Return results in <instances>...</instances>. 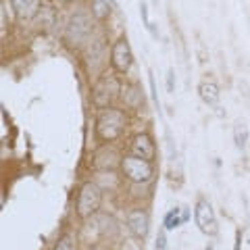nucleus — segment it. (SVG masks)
Here are the masks:
<instances>
[{"mask_svg":"<svg viewBox=\"0 0 250 250\" xmlns=\"http://www.w3.org/2000/svg\"><path fill=\"white\" fill-rule=\"evenodd\" d=\"M129 150H131V154L142 156V159H146V161H154L156 159V144H154V140L148 136V134L134 136Z\"/></svg>","mask_w":250,"mask_h":250,"instance_id":"obj_10","label":"nucleus"},{"mask_svg":"<svg viewBox=\"0 0 250 250\" xmlns=\"http://www.w3.org/2000/svg\"><path fill=\"white\" fill-rule=\"evenodd\" d=\"M108 61H111V57H108V48L103 38L90 40L88 48H85V67H88V71L94 77H100L104 73V67L108 65Z\"/></svg>","mask_w":250,"mask_h":250,"instance_id":"obj_6","label":"nucleus"},{"mask_svg":"<svg viewBox=\"0 0 250 250\" xmlns=\"http://www.w3.org/2000/svg\"><path fill=\"white\" fill-rule=\"evenodd\" d=\"M198 96L205 104L215 108V106H219V100H221V92H219V85L215 82L205 80V82L198 83Z\"/></svg>","mask_w":250,"mask_h":250,"instance_id":"obj_11","label":"nucleus"},{"mask_svg":"<svg viewBox=\"0 0 250 250\" xmlns=\"http://www.w3.org/2000/svg\"><path fill=\"white\" fill-rule=\"evenodd\" d=\"M154 250H167V229H165V228H161L159 233H156Z\"/></svg>","mask_w":250,"mask_h":250,"instance_id":"obj_19","label":"nucleus"},{"mask_svg":"<svg viewBox=\"0 0 250 250\" xmlns=\"http://www.w3.org/2000/svg\"><path fill=\"white\" fill-rule=\"evenodd\" d=\"M188 219H190V213H188V210H184V213H182V221L186 223V221H188Z\"/></svg>","mask_w":250,"mask_h":250,"instance_id":"obj_23","label":"nucleus"},{"mask_svg":"<svg viewBox=\"0 0 250 250\" xmlns=\"http://www.w3.org/2000/svg\"><path fill=\"white\" fill-rule=\"evenodd\" d=\"M148 83H150V98L156 106V113L161 115V100H159V94H156V82H154V75L152 71H148Z\"/></svg>","mask_w":250,"mask_h":250,"instance_id":"obj_17","label":"nucleus"},{"mask_svg":"<svg viewBox=\"0 0 250 250\" xmlns=\"http://www.w3.org/2000/svg\"><path fill=\"white\" fill-rule=\"evenodd\" d=\"M140 17H142V23H144V27L148 29L150 27V19H148V4L146 2H140Z\"/></svg>","mask_w":250,"mask_h":250,"instance_id":"obj_20","label":"nucleus"},{"mask_svg":"<svg viewBox=\"0 0 250 250\" xmlns=\"http://www.w3.org/2000/svg\"><path fill=\"white\" fill-rule=\"evenodd\" d=\"M205 250H215V248H213V244H207V248H205Z\"/></svg>","mask_w":250,"mask_h":250,"instance_id":"obj_24","label":"nucleus"},{"mask_svg":"<svg viewBox=\"0 0 250 250\" xmlns=\"http://www.w3.org/2000/svg\"><path fill=\"white\" fill-rule=\"evenodd\" d=\"M54 250H73V240L69 233H62L59 238V242L54 244Z\"/></svg>","mask_w":250,"mask_h":250,"instance_id":"obj_18","label":"nucleus"},{"mask_svg":"<svg viewBox=\"0 0 250 250\" xmlns=\"http://www.w3.org/2000/svg\"><path fill=\"white\" fill-rule=\"evenodd\" d=\"M127 127V117L121 108H100L94 121V134L100 142H115Z\"/></svg>","mask_w":250,"mask_h":250,"instance_id":"obj_2","label":"nucleus"},{"mask_svg":"<svg viewBox=\"0 0 250 250\" xmlns=\"http://www.w3.org/2000/svg\"><path fill=\"white\" fill-rule=\"evenodd\" d=\"M61 2H65V4H71V2H73V0H61Z\"/></svg>","mask_w":250,"mask_h":250,"instance_id":"obj_25","label":"nucleus"},{"mask_svg":"<svg viewBox=\"0 0 250 250\" xmlns=\"http://www.w3.org/2000/svg\"><path fill=\"white\" fill-rule=\"evenodd\" d=\"M194 221H196L198 229L205 233V236H217V231H219L217 217H215V210L207 198H198L196 205H194Z\"/></svg>","mask_w":250,"mask_h":250,"instance_id":"obj_7","label":"nucleus"},{"mask_svg":"<svg viewBox=\"0 0 250 250\" xmlns=\"http://www.w3.org/2000/svg\"><path fill=\"white\" fill-rule=\"evenodd\" d=\"M121 171L131 184H148L154 177L152 161H146L136 154L121 156Z\"/></svg>","mask_w":250,"mask_h":250,"instance_id":"obj_4","label":"nucleus"},{"mask_svg":"<svg viewBox=\"0 0 250 250\" xmlns=\"http://www.w3.org/2000/svg\"><path fill=\"white\" fill-rule=\"evenodd\" d=\"M90 2V13L94 15L96 21H106L113 13V4L108 0H88Z\"/></svg>","mask_w":250,"mask_h":250,"instance_id":"obj_14","label":"nucleus"},{"mask_svg":"<svg viewBox=\"0 0 250 250\" xmlns=\"http://www.w3.org/2000/svg\"><path fill=\"white\" fill-rule=\"evenodd\" d=\"M40 2L42 0H11L13 4V11L19 19H31L36 17L38 9H40Z\"/></svg>","mask_w":250,"mask_h":250,"instance_id":"obj_12","label":"nucleus"},{"mask_svg":"<svg viewBox=\"0 0 250 250\" xmlns=\"http://www.w3.org/2000/svg\"><path fill=\"white\" fill-rule=\"evenodd\" d=\"M100 205H103V190L94 182H85L77 194V215L82 219H88L98 213Z\"/></svg>","mask_w":250,"mask_h":250,"instance_id":"obj_5","label":"nucleus"},{"mask_svg":"<svg viewBox=\"0 0 250 250\" xmlns=\"http://www.w3.org/2000/svg\"><path fill=\"white\" fill-rule=\"evenodd\" d=\"M179 210L182 208H171L169 213L165 215V219H163V228H165L167 231H171V229H175V228H179L184 221H182V215H179Z\"/></svg>","mask_w":250,"mask_h":250,"instance_id":"obj_16","label":"nucleus"},{"mask_svg":"<svg viewBox=\"0 0 250 250\" xmlns=\"http://www.w3.org/2000/svg\"><path fill=\"white\" fill-rule=\"evenodd\" d=\"M131 65H134V52L127 42V38H119L113 46H111V67L115 73H127Z\"/></svg>","mask_w":250,"mask_h":250,"instance_id":"obj_8","label":"nucleus"},{"mask_svg":"<svg viewBox=\"0 0 250 250\" xmlns=\"http://www.w3.org/2000/svg\"><path fill=\"white\" fill-rule=\"evenodd\" d=\"M121 94H123L125 104H127L129 108H142L144 106V94H142V90H140V85H136V83L125 85Z\"/></svg>","mask_w":250,"mask_h":250,"instance_id":"obj_13","label":"nucleus"},{"mask_svg":"<svg viewBox=\"0 0 250 250\" xmlns=\"http://www.w3.org/2000/svg\"><path fill=\"white\" fill-rule=\"evenodd\" d=\"M127 229L134 233L136 240H144L150 229V219L144 208H134L127 213Z\"/></svg>","mask_w":250,"mask_h":250,"instance_id":"obj_9","label":"nucleus"},{"mask_svg":"<svg viewBox=\"0 0 250 250\" xmlns=\"http://www.w3.org/2000/svg\"><path fill=\"white\" fill-rule=\"evenodd\" d=\"M167 92L169 94L175 92V71H173V69H169V71H167Z\"/></svg>","mask_w":250,"mask_h":250,"instance_id":"obj_21","label":"nucleus"},{"mask_svg":"<svg viewBox=\"0 0 250 250\" xmlns=\"http://www.w3.org/2000/svg\"><path fill=\"white\" fill-rule=\"evenodd\" d=\"M92 34H94V15L90 13V9H77L69 15L62 40H65L69 48L80 50L90 44Z\"/></svg>","mask_w":250,"mask_h":250,"instance_id":"obj_1","label":"nucleus"},{"mask_svg":"<svg viewBox=\"0 0 250 250\" xmlns=\"http://www.w3.org/2000/svg\"><path fill=\"white\" fill-rule=\"evenodd\" d=\"M233 142L240 150H244L246 144H248V127L244 125V121H236L233 125Z\"/></svg>","mask_w":250,"mask_h":250,"instance_id":"obj_15","label":"nucleus"},{"mask_svg":"<svg viewBox=\"0 0 250 250\" xmlns=\"http://www.w3.org/2000/svg\"><path fill=\"white\" fill-rule=\"evenodd\" d=\"M123 85L119 82V77L113 73H103L96 77V82L92 85V104L98 108H108L117 98L121 96Z\"/></svg>","mask_w":250,"mask_h":250,"instance_id":"obj_3","label":"nucleus"},{"mask_svg":"<svg viewBox=\"0 0 250 250\" xmlns=\"http://www.w3.org/2000/svg\"><path fill=\"white\" fill-rule=\"evenodd\" d=\"M242 238H244V233H242V229L238 228L236 229V238H233V250H242Z\"/></svg>","mask_w":250,"mask_h":250,"instance_id":"obj_22","label":"nucleus"},{"mask_svg":"<svg viewBox=\"0 0 250 250\" xmlns=\"http://www.w3.org/2000/svg\"><path fill=\"white\" fill-rule=\"evenodd\" d=\"M108 2H111L113 6H117V0H108Z\"/></svg>","mask_w":250,"mask_h":250,"instance_id":"obj_26","label":"nucleus"}]
</instances>
